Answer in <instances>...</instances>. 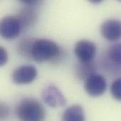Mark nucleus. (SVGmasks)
I'll use <instances>...</instances> for the list:
<instances>
[{"label":"nucleus","instance_id":"f257e3e1","mask_svg":"<svg viewBox=\"0 0 121 121\" xmlns=\"http://www.w3.org/2000/svg\"><path fill=\"white\" fill-rule=\"evenodd\" d=\"M20 121H44L45 111L42 104L33 98H24L16 107Z\"/></svg>","mask_w":121,"mask_h":121},{"label":"nucleus","instance_id":"f03ea898","mask_svg":"<svg viewBox=\"0 0 121 121\" xmlns=\"http://www.w3.org/2000/svg\"><path fill=\"white\" fill-rule=\"evenodd\" d=\"M60 49L54 41L41 38L35 39L32 49V58L38 62L55 60L60 56Z\"/></svg>","mask_w":121,"mask_h":121},{"label":"nucleus","instance_id":"7ed1b4c3","mask_svg":"<svg viewBox=\"0 0 121 121\" xmlns=\"http://www.w3.org/2000/svg\"><path fill=\"white\" fill-rule=\"evenodd\" d=\"M22 28L17 16H6L1 21L0 33L4 38L12 40L19 35Z\"/></svg>","mask_w":121,"mask_h":121},{"label":"nucleus","instance_id":"20e7f679","mask_svg":"<svg viewBox=\"0 0 121 121\" xmlns=\"http://www.w3.org/2000/svg\"><path fill=\"white\" fill-rule=\"evenodd\" d=\"M74 52L80 62H89L96 56V45L89 40H81L76 43Z\"/></svg>","mask_w":121,"mask_h":121},{"label":"nucleus","instance_id":"39448f33","mask_svg":"<svg viewBox=\"0 0 121 121\" xmlns=\"http://www.w3.org/2000/svg\"><path fill=\"white\" fill-rule=\"evenodd\" d=\"M107 88L106 80L104 76L94 73L84 81V89L88 94L97 97L104 94Z\"/></svg>","mask_w":121,"mask_h":121},{"label":"nucleus","instance_id":"423d86ee","mask_svg":"<svg viewBox=\"0 0 121 121\" xmlns=\"http://www.w3.org/2000/svg\"><path fill=\"white\" fill-rule=\"evenodd\" d=\"M43 101L50 107H63L66 105L67 101L60 90L54 85H49L42 92Z\"/></svg>","mask_w":121,"mask_h":121},{"label":"nucleus","instance_id":"0eeeda50","mask_svg":"<svg viewBox=\"0 0 121 121\" xmlns=\"http://www.w3.org/2000/svg\"><path fill=\"white\" fill-rule=\"evenodd\" d=\"M38 75L36 68L33 65H23L17 67L12 74V80L17 84H26L33 82Z\"/></svg>","mask_w":121,"mask_h":121},{"label":"nucleus","instance_id":"6e6552de","mask_svg":"<svg viewBox=\"0 0 121 121\" xmlns=\"http://www.w3.org/2000/svg\"><path fill=\"white\" fill-rule=\"evenodd\" d=\"M101 35L108 41H117L121 39V21L117 19H108L101 26Z\"/></svg>","mask_w":121,"mask_h":121},{"label":"nucleus","instance_id":"1a4fd4ad","mask_svg":"<svg viewBox=\"0 0 121 121\" xmlns=\"http://www.w3.org/2000/svg\"><path fill=\"white\" fill-rule=\"evenodd\" d=\"M62 120V121H85L84 109L79 105H73L65 111Z\"/></svg>","mask_w":121,"mask_h":121},{"label":"nucleus","instance_id":"9d476101","mask_svg":"<svg viewBox=\"0 0 121 121\" xmlns=\"http://www.w3.org/2000/svg\"><path fill=\"white\" fill-rule=\"evenodd\" d=\"M23 28L28 27L34 24L37 20V13L31 7L23 8L17 16Z\"/></svg>","mask_w":121,"mask_h":121},{"label":"nucleus","instance_id":"9b49d317","mask_svg":"<svg viewBox=\"0 0 121 121\" xmlns=\"http://www.w3.org/2000/svg\"><path fill=\"white\" fill-rule=\"evenodd\" d=\"M96 65L93 61L89 62H79L75 69L77 77L85 81L89 76L96 73Z\"/></svg>","mask_w":121,"mask_h":121},{"label":"nucleus","instance_id":"f8f14e48","mask_svg":"<svg viewBox=\"0 0 121 121\" xmlns=\"http://www.w3.org/2000/svg\"><path fill=\"white\" fill-rule=\"evenodd\" d=\"M107 57L109 62L116 67H121V43H116L108 48Z\"/></svg>","mask_w":121,"mask_h":121},{"label":"nucleus","instance_id":"ddd939ff","mask_svg":"<svg viewBox=\"0 0 121 121\" xmlns=\"http://www.w3.org/2000/svg\"><path fill=\"white\" fill-rule=\"evenodd\" d=\"M35 39L28 38L21 40L18 45V52L23 57L31 60L32 58V49Z\"/></svg>","mask_w":121,"mask_h":121},{"label":"nucleus","instance_id":"4468645a","mask_svg":"<svg viewBox=\"0 0 121 121\" xmlns=\"http://www.w3.org/2000/svg\"><path fill=\"white\" fill-rule=\"evenodd\" d=\"M111 93L115 99L121 101V78L116 79L112 83L111 86Z\"/></svg>","mask_w":121,"mask_h":121},{"label":"nucleus","instance_id":"2eb2a0df","mask_svg":"<svg viewBox=\"0 0 121 121\" xmlns=\"http://www.w3.org/2000/svg\"><path fill=\"white\" fill-rule=\"evenodd\" d=\"M9 114V109L8 108V106L1 103V106H0V117H1V120L4 121V119H6L8 116Z\"/></svg>","mask_w":121,"mask_h":121},{"label":"nucleus","instance_id":"dca6fc26","mask_svg":"<svg viewBox=\"0 0 121 121\" xmlns=\"http://www.w3.org/2000/svg\"><path fill=\"white\" fill-rule=\"evenodd\" d=\"M8 60V54L6 50L2 47H0V65H4Z\"/></svg>","mask_w":121,"mask_h":121}]
</instances>
